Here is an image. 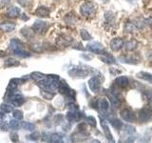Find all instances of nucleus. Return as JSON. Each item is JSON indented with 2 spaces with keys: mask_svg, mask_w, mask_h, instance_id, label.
<instances>
[{
  "mask_svg": "<svg viewBox=\"0 0 152 143\" xmlns=\"http://www.w3.org/2000/svg\"><path fill=\"white\" fill-rule=\"evenodd\" d=\"M9 126L13 129V130H17V129L20 128V122H19L17 119L11 120Z\"/></svg>",
  "mask_w": 152,
  "mask_h": 143,
  "instance_id": "obj_32",
  "label": "nucleus"
},
{
  "mask_svg": "<svg viewBox=\"0 0 152 143\" xmlns=\"http://www.w3.org/2000/svg\"><path fill=\"white\" fill-rule=\"evenodd\" d=\"M21 127L26 131H30V132H33L35 130V125L32 124V123L30 122H22Z\"/></svg>",
  "mask_w": 152,
  "mask_h": 143,
  "instance_id": "obj_24",
  "label": "nucleus"
},
{
  "mask_svg": "<svg viewBox=\"0 0 152 143\" xmlns=\"http://www.w3.org/2000/svg\"><path fill=\"white\" fill-rule=\"evenodd\" d=\"M138 77L139 78H142V79H145L146 81H149V82H152V74H147V73H139L138 74Z\"/></svg>",
  "mask_w": 152,
  "mask_h": 143,
  "instance_id": "obj_27",
  "label": "nucleus"
},
{
  "mask_svg": "<svg viewBox=\"0 0 152 143\" xmlns=\"http://www.w3.org/2000/svg\"><path fill=\"white\" fill-rule=\"evenodd\" d=\"M91 143H100V142L98 141V140H93V141H92Z\"/></svg>",
  "mask_w": 152,
  "mask_h": 143,
  "instance_id": "obj_44",
  "label": "nucleus"
},
{
  "mask_svg": "<svg viewBox=\"0 0 152 143\" xmlns=\"http://www.w3.org/2000/svg\"><path fill=\"white\" fill-rule=\"evenodd\" d=\"M10 50L13 51V53H15V55H17L22 58L28 57L30 55L29 51L25 50L24 44L22 43L20 40L17 38H13L10 42Z\"/></svg>",
  "mask_w": 152,
  "mask_h": 143,
  "instance_id": "obj_1",
  "label": "nucleus"
},
{
  "mask_svg": "<svg viewBox=\"0 0 152 143\" xmlns=\"http://www.w3.org/2000/svg\"><path fill=\"white\" fill-rule=\"evenodd\" d=\"M10 102L11 105L15 106V107H19L21 106L23 103L25 102L24 97L19 94H13L12 96H10Z\"/></svg>",
  "mask_w": 152,
  "mask_h": 143,
  "instance_id": "obj_6",
  "label": "nucleus"
},
{
  "mask_svg": "<svg viewBox=\"0 0 152 143\" xmlns=\"http://www.w3.org/2000/svg\"><path fill=\"white\" fill-rule=\"evenodd\" d=\"M100 58L102 61L106 62V63H108V64H111V63H114L115 62V59L114 57L111 55V54H109L108 53H102V55L100 56Z\"/></svg>",
  "mask_w": 152,
  "mask_h": 143,
  "instance_id": "obj_20",
  "label": "nucleus"
},
{
  "mask_svg": "<svg viewBox=\"0 0 152 143\" xmlns=\"http://www.w3.org/2000/svg\"><path fill=\"white\" fill-rule=\"evenodd\" d=\"M69 74V76H71L73 77H85L89 74V71L88 69H84L81 67H74L70 69Z\"/></svg>",
  "mask_w": 152,
  "mask_h": 143,
  "instance_id": "obj_4",
  "label": "nucleus"
},
{
  "mask_svg": "<svg viewBox=\"0 0 152 143\" xmlns=\"http://www.w3.org/2000/svg\"><path fill=\"white\" fill-rule=\"evenodd\" d=\"M87 121H88L89 124L91 125L92 127H95V126H96V120H95L93 116H88L87 117Z\"/></svg>",
  "mask_w": 152,
  "mask_h": 143,
  "instance_id": "obj_37",
  "label": "nucleus"
},
{
  "mask_svg": "<svg viewBox=\"0 0 152 143\" xmlns=\"http://www.w3.org/2000/svg\"><path fill=\"white\" fill-rule=\"evenodd\" d=\"M110 123H111V125L113 126L115 129H117V130H120V129L123 127V123L121 122L119 119H117V118L110 119Z\"/></svg>",
  "mask_w": 152,
  "mask_h": 143,
  "instance_id": "obj_29",
  "label": "nucleus"
},
{
  "mask_svg": "<svg viewBox=\"0 0 152 143\" xmlns=\"http://www.w3.org/2000/svg\"><path fill=\"white\" fill-rule=\"evenodd\" d=\"M30 77H32L33 80H35L36 82H39L43 78H45V76L43 74L39 73V72H33V73H32V74H30Z\"/></svg>",
  "mask_w": 152,
  "mask_h": 143,
  "instance_id": "obj_23",
  "label": "nucleus"
},
{
  "mask_svg": "<svg viewBox=\"0 0 152 143\" xmlns=\"http://www.w3.org/2000/svg\"><path fill=\"white\" fill-rule=\"evenodd\" d=\"M11 0H0V9H3L10 4Z\"/></svg>",
  "mask_w": 152,
  "mask_h": 143,
  "instance_id": "obj_40",
  "label": "nucleus"
},
{
  "mask_svg": "<svg viewBox=\"0 0 152 143\" xmlns=\"http://www.w3.org/2000/svg\"><path fill=\"white\" fill-rule=\"evenodd\" d=\"M3 113H2V112H0V118H2V117H3V114H2Z\"/></svg>",
  "mask_w": 152,
  "mask_h": 143,
  "instance_id": "obj_45",
  "label": "nucleus"
},
{
  "mask_svg": "<svg viewBox=\"0 0 152 143\" xmlns=\"http://www.w3.org/2000/svg\"><path fill=\"white\" fill-rule=\"evenodd\" d=\"M126 132H128V133H129V134L134 133V132H135V128L134 127H131V126H126Z\"/></svg>",
  "mask_w": 152,
  "mask_h": 143,
  "instance_id": "obj_43",
  "label": "nucleus"
},
{
  "mask_svg": "<svg viewBox=\"0 0 152 143\" xmlns=\"http://www.w3.org/2000/svg\"><path fill=\"white\" fill-rule=\"evenodd\" d=\"M89 89L94 92V93H97L98 91L100 90V86H101V82L99 81V79H98V77H92V78L89 79Z\"/></svg>",
  "mask_w": 152,
  "mask_h": 143,
  "instance_id": "obj_12",
  "label": "nucleus"
},
{
  "mask_svg": "<svg viewBox=\"0 0 152 143\" xmlns=\"http://www.w3.org/2000/svg\"><path fill=\"white\" fill-rule=\"evenodd\" d=\"M9 124H7V123L5 122H2L0 123V130L1 131H8V129H9Z\"/></svg>",
  "mask_w": 152,
  "mask_h": 143,
  "instance_id": "obj_41",
  "label": "nucleus"
},
{
  "mask_svg": "<svg viewBox=\"0 0 152 143\" xmlns=\"http://www.w3.org/2000/svg\"><path fill=\"white\" fill-rule=\"evenodd\" d=\"M80 35H81V38H82L83 40H91L92 38L91 34L89 33V31L84 30V29L80 31Z\"/></svg>",
  "mask_w": 152,
  "mask_h": 143,
  "instance_id": "obj_30",
  "label": "nucleus"
},
{
  "mask_svg": "<svg viewBox=\"0 0 152 143\" xmlns=\"http://www.w3.org/2000/svg\"><path fill=\"white\" fill-rule=\"evenodd\" d=\"M20 65V62L17 61L15 58H13V57H9L5 60L4 62V66L6 68H11V67H16V66Z\"/></svg>",
  "mask_w": 152,
  "mask_h": 143,
  "instance_id": "obj_17",
  "label": "nucleus"
},
{
  "mask_svg": "<svg viewBox=\"0 0 152 143\" xmlns=\"http://www.w3.org/2000/svg\"><path fill=\"white\" fill-rule=\"evenodd\" d=\"M97 106H98V108L100 109V111L106 112L109 108V103L106 98H101V99L98 100Z\"/></svg>",
  "mask_w": 152,
  "mask_h": 143,
  "instance_id": "obj_16",
  "label": "nucleus"
},
{
  "mask_svg": "<svg viewBox=\"0 0 152 143\" xmlns=\"http://www.w3.org/2000/svg\"><path fill=\"white\" fill-rule=\"evenodd\" d=\"M27 137H29V139L32 140V141H36V140L39 139V134L38 133H33V134H30V136H27Z\"/></svg>",
  "mask_w": 152,
  "mask_h": 143,
  "instance_id": "obj_39",
  "label": "nucleus"
},
{
  "mask_svg": "<svg viewBox=\"0 0 152 143\" xmlns=\"http://www.w3.org/2000/svg\"><path fill=\"white\" fill-rule=\"evenodd\" d=\"M123 45H124L123 39L122 38H119V37H118V38L112 39L111 42H110V48H111V50L113 51H119L120 49H122Z\"/></svg>",
  "mask_w": 152,
  "mask_h": 143,
  "instance_id": "obj_13",
  "label": "nucleus"
},
{
  "mask_svg": "<svg viewBox=\"0 0 152 143\" xmlns=\"http://www.w3.org/2000/svg\"><path fill=\"white\" fill-rule=\"evenodd\" d=\"M87 49H88L89 51H91L92 53H102L104 51L103 46L98 42L89 43L88 45V47H87Z\"/></svg>",
  "mask_w": 152,
  "mask_h": 143,
  "instance_id": "obj_11",
  "label": "nucleus"
},
{
  "mask_svg": "<svg viewBox=\"0 0 152 143\" xmlns=\"http://www.w3.org/2000/svg\"><path fill=\"white\" fill-rule=\"evenodd\" d=\"M138 119L141 122H146L151 118V113L148 109H142L138 112Z\"/></svg>",
  "mask_w": 152,
  "mask_h": 143,
  "instance_id": "obj_7",
  "label": "nucleus"
},
{
  "mask_svg": "<svg viewBox=\"0 0 152 143\" xmlns=\"http://www.w3.org/2000/svg\"><path fill=\"white\" fill-rule=\"evenodd\" d=\"M94 10H95L94 5L91 2H87V3H84L80 7V13L83 16L88 17V16H91L93 13Z\"/></svg>",
  "mask_w": 152,
  "mask_h": 143,
  "instance_id": "obj_3",
  "label": "nucleus"
},
{
  "mask_svg": "<svg viewBox=\"0 0 152 143\" xmlns=\"http://www.w3.org/2000/svg\"><path fill=\"white\" fill-rule=\"evenodd\" d=\"M41 94L45 99H48V100L52 99L53 96H54V93H53V92H50V91H46V90L42 91Z\"/></svg>",
  "mask_w": 152,
  "mask_h": 143,
  "instance_id": "obj_28",
  "label": "nucleus"
},
{
  "mask_svg": "<svg viewBox=\"0 0 152 143\" xmlns=\"http://www.w3.org/2000/svg\"><path fill=\"white\" fill-rule=\"evenodd\" d=\"M109 99H110L111 104L113 105L114 107H118V106L120 105V99L118 98L117 94H111L110 96H109Z\"/></svg>",
  "mask_w": 152,
  "mask_h": 143,
  "instance_id": "obj_26",
  "label": "nucleus"
},
{
  "mask_svg": "<svg viewBox=\"0 0 152 143\" xmlns=\"http://www.w3.org/2000/svg\"><path fill=\"white\" fill-rule=\"evenodd\" d=\"M50 13V10L48 7L45 6H40L35 10L34 11V15L38 17H48Z\"/></svg>",
  "mask_w": 152,
  "mask_h": 143,
  "instance_id": "obj_10",
  "label": "nucleus"
},
{
  "mask_svg": "<svg viewBox=\"0 0 152 143\" xmlns=\"http://www.w3.org/2000/svg\"><path fill=\"white\" fill-rule=\"evenodd\" d=\"M21 14V11L20 9L15 7V6H12L7 10L6 11V15L10 18H17L19 15Z\"/></svg>",
  "mask_w": 152,
  "mask_h": 143,
  "instance_id": "obj_9",
  "label": "nucleus"
},
{
  "mask_svg": "<svg viewBox=\"0 0 152 143\" xmlns=\"http://www.w3.org/2000/svg\"><path fill=\"white\" fill-rule=\"evenodd\" d=\"M11 140H12L13 142H17L18 141V134L16 133H13L11 134Z\"/></svg>",
  "mask_w": 152,
  "mask_h": 143,
  "instance_id": "obj_42",
  "label": "nucleus"
},
{
  "mask_svg": "<svg viewBox=\"0 0 152 143\" xmlns=\"http://www.w3.org/2000/svg\"><path fill=\"white\" fill-rule=\"evenodd\" d=\"M32 29L34 33L42 35V34L47 33L48 29H49V24H48V22H45L43 20H37L32 24Z\"/></svg>",
  "mask_w": 152,
  "mask_h": 143,
  "instance_id": "obj_2",
  "label": "nucleus"
},
{
  "mask_svg": "<svg viewBox=\"0 0 152 143\" xmlns=\"http://www.w3.org/2000/svg\"><path fill=\"white\" fill-rule=\"evenodd\" d=\"M137 47V42L134 41V40H130V41H128L126 43V50H134L135 48Z\"/></svg>",
  "mask_w": 152,
  "mask_h": 143,
  "instance_id": "obj_31",
  "label": "nucleus"
},
{
  "mask_svg": "<svg viewBox=\"0 0 152 143\" xmlns=\"http://www.w3.org/2000/svg\"><path fill=\"white\" fill-rule=\"evenodd\" d=\"M16 25L13 22H2L0 24V29L3 31L4 33H11L15 29Z\"/></svg>",
  "mask_w": 152,
  "mask_h": 143,
  "instance_id": "obj_14",
  "label": "nucleus"
},
{
  "mask_svg": "<svg viewBox=\"0 0 152 143\" xmlns=\"http://www.w3.org/2000/svg\"><path fill=\"white\" fill-rule=\"evenodd\" d=\"M13 117L17 120H20V119L23 118V113H22V111L16 110V111L13 112Z\"/></svg>",
  "mask_w": 152,
  "mask_h": 143,
  "instance_id": "obj_36",
  "label": "nucleus"
},
{
  "mask_svg": "<svg viewBox=\"0 0 152 143\" xmlns=\"http://www.w3.org/2000/svg\"><path fill=\"white\" fill-rule=\"evenodd\" d=\"M66 118L70 122H75L81 118V114L77 111H70L67 114Z\"/></svg>",
  "mask_w": 152,
  "mask_h": 143,
  "instance_id": "obj_15",
  "label": "nucleus"
},
{
  "mask_svg": "<svg viewBox=\"0 0 152 143\" xmlns=\"http://www.w3.org/2000/svg\"><path fill=\"white\" fill-rule=\"evenodd\" d=\"M32 49L34 51H36V53H40L42 51V49H43V47H42V45H40V44H33L32 46Z\"/></svg>",
  "mask_w": 152,
  "mask_h": 143,
  "instance_id": "obj_38",
  "label": "nucleus"
},
{
  "mask_svg": "<svg viewBox=\"0 0 152 143\" xmlns=\"http://www.w3.org/2000/svg\"><path fill=\"white\" fill-rule=\"evenodd\" d=\"M73 39L67 34H60L56 38V44L59 47H67L72 43Z\"/></svg>",
  "mask_w": 152,
  "mask_h": 143,
  "instance_id": "obj_5",
  "label": "nucleus"
},
{
  "mask_svg": "<svg viewBox=\"0 0 152 143\" xmlns=\"http://www.w3.org/2000/svg\"><path fill=\"white\" fill-rule=\"evenodd\" d=\"M136 28H137V25H135L134 23H132V22H128L125 26L126 31H132L136 30Z\"/></svg>",
  "mask_w": 152,
  "mask_h": 143,
  "instance_id": "obj_34",
  "label": "nucleus"
},
{
  "mask_svg": "<svg viewBox=\"0 0 152 143\" xmlns=\"http://www.w3.org/2000/svg\"><path fill=\"white\" fill-rule=\"evenodd\" d=\"M17 2L24 8L30 7V5H32V0H17Z\"/></svg>",
  "mask_w": 152,
  "mask_h": 143,
  "instance_id": "obj_35",
  "label": "nucleus"
},
{
  "mask_svg": "<svg viewBox=\"0 0 152 143\" xmlns=\"http://www.w3.org/2000/svg\"><path fill=\"white\" fill-rule=\"evenodd\" d=\"M121 116L126 122H133L135 120L134 114L129 109H124L123 111H121Z\"/></svg>",
  "mask_w": 152,
  "mask_h": 143,
  "instance_id": "obj_8",
  "label": "nucleus"
},
{
  "mask_svg": "<svg viewBox=\"0 0 152 143\" xmlns=\"http://www.w3.org/2000/svg\"><path fill=\"white\" fill-rule=\"evenodd\" d=\"M115 83H116L119 87L125 88L129 84V80H128V78L126 76H120V77H118V78L116 79Z\"/></svg>",
  "mask_w": 152,
  "mask_h": 143,
  "instance_id": "obj_18",
  "label": "nucleus"
},
{
  "mask_svg": "<svg viewBox=\"0 0 152 143\" xmlns=\"http://www.w3.org/2000/svg\"><path fill=\"white\" fill-rule=\"evenodd\" d=\"M145 98L147 99L149 107L152 109V91L151 90L145 91Z\"/></svg>",
  "mask_w": 152,
  "mask_h": 143,
  "instance_id": "obj_33",
  "label": "nucleus"
},
{
  "mask_svg": "<svg viewBox=\"0 0 152 143\" xmlns=\"http://www.w3.org/2000/svg\"><path fill=\"white\" fill-rule=\"evenodd\" d=\"M50 141L52 143H63V137L59 134H52L50 136Z\"/></svg>",
  "mask_w": 152,
  "mask_h": 143,
  "instance_id": "obj_22",
  "label": "nucleus"
},
{
  "mask_svg": "<svg viewBox=\"0 0 152 143\" xmlns=\"http://www.w3.org/2000/svg\"><path fill=\"white\" fill-rule=\"evenodd\" d=\"M0 111L3 114H9L13 111V106L6 104V103H3V104H1V106H0Z\"/></svg>",
  "mask_w": 152,
  "mask_h": 143,
  "instance_id": "obj_25",
  "label": "nucleus"
},
{
  "mask_svg": "<svg viewBox=\"0 0 152 143\" xmlns=\"http://www.w3.org/2000/svg\"><path fill=\"white\" fill-rule=\"evenodd\" d=\"M20 82V79H13L11 80L9 86H8V93H13V91H15L18 87V84Z\"/></svg>",
  "mask_w": 152,
  "mask_h": 143,
  "instance_id": "obj_19",
  "label": "nucleus"
},
{
  "mask_svg": "<svg viewBox=\"0 0 152 143\" xmlns=\"http://www.w3.org/2000/svg\"><path fill=\"white\" fill-rule=\"evenodd\" d=\"M21 33H22V35H23L25 38H27V39H32V37H33V31H30V29H28V28H23L21 30Z\"/></svg>",
  "mask_w": 152,
  "mask_h": 143,
  "instance_id": "obj_21",
  "label": "nucleus"
}]
</instances>
